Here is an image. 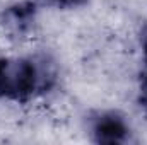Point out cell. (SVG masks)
<instances>
[{
	"label": "cell",
	"mask_w": 147,
	"mask_h": 145,
	"mask_svg": "<svg viewBox=\"0 0 147 145\" xmlns=\"http://www.w3.org/2000/svg\"><path fill=\"white\" fill-rule=\"evenodd\" d=\"M36 89H45V80L33 62L0 58V99L24 103Z\"/></svg>",
	"instance_id": "cell-1"
},
{
	"label": "cell",
	"mask_w": 147,
	"mask_h": 145,
	"mask_svg": "<svg viewBox=\"0 0 147 145\" xmlns=\"http://www.w3.org/2000/svg\"><path fill=\"white\" fill-rule=\"evenodd\" d=\"M128 126L115 113H105L92 125V137L98 144H123L128 137Z\"/></svg>",
	"instance_id": "cell-2"
},
{
	"label": "cell",
	"mask_w": 147,
	"mask_h": 145,
	"mask_svg": "<svg viewBox=\"0 0 147 145\" xmlns=\"http://www.w3.org/2000/svg\"><path fill=\"white\" fill-rule=\"evenodd\" d=\"M34 5L33 3H19L3 12V26L14 36H24L34 21Z\"/></svg>",
	"instance_id": "cell-3"
},
{
	"label": "cell",
	"mask_w": 147,
	"mask_h": 145,
	"mask_svg": "<svg viewBox=\"0 0 147 145\" xmlns=\"http://www.w3.org/2000/svg\"><path fill=\"white\" fill-rule=\"evenodd\" d=\"M139 104L147 109V58H144V68L140 72L139 80Z\"/></svg>",
	"instance_id": "cell-4"
},
{
	"label": "cell",
	"mask_w": 147,
	"mask_h": 145,
	"mask_svg": "<svg viewBox=\"0 0 147 145\" xmlns=\"http://www.w3.org/2000/svg\"><path fill=\"white\" fill-rule=\"evenodd\" d=\"M48 5L58 7V9H74V7H80L84 5L87 0H43Z\"/></svg>",
	"instance_id": "cell-5"
}]
</instances>
